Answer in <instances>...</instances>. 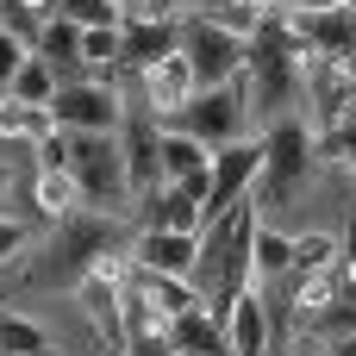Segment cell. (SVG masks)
Wrapping results in <instances>:
<instances>
[{
    "label": "cell",
    "mask_w": 356,
    "mask_h": 356,
    "mask_svg": "<svg viewBox=\"0 0 356 356\" xmlns=\"http://www.w3.org/2000/svg\"><path fill=\"white\" fill-rule=\"evenodd\" d=\"M131 282H138V288H144V294H150V300H156L169 319H175V313H188V307L200 300V294H194L181 275H156V269H138V263H131Z\"/></svg>",
    "instance_id": "obj_28"
},
{
    "label": "cell",
    "mask_w": 356,
    "mask_h": 356,
    "mask_svg": "<svg viewBox=\"0 0 356 356\" xmlns=\"http://www.w3.org/2000/svg\"><path fill=\"white\" fill-rule=\"evenodd\" d=\"M81 63H88V75L100 81V75L119 63V25H81Z\"/></svg>",
    "instance_id": "obj_30"
},
{
    "label": "cell",
    "mask_w": 356,
    "mask_h": 356,
    "mask_svg": "<svg viewBox=\"0 0 356 356\" xmlns=\"http://www.w3.org/2000/svg\"><path fill=\"white\" fill-rule=\"evenodd\" d=\"M144 225L150 232H200V194L181 188V181H163L144 200Z\"/></svg>",
    "instance_id": "obj_20"
},
{
    "label": "cell",
    "mask_w": 356,
    "mask_h": 356,
    "mask_svg": "<svg viewBox=\"0 0 356 356\" xmlns=\"http://www.w3.org/2000/svg\"><path fill=\"white\" fill-rule=\"evenodd\" d=\"M163 119H169V131H188V138L207 144V150L238 144L244 125H250V88H244V69H238L232 81H219V88H200L194 100H181V106L163 113Z\"/></svg>",
    "instance_id": "obj_4"
},
{
    "label": "cell",
    "mask_w": 356,
    "mask_h": 356,
    "mask_svg": "<svg viewBox=\"0 0 356 356\" xmlns=\"http://www.w3.org/2000/svg\"><path fill=\"white\" fill-rule=\"evenodd\" d=\"M131 225L119 219V213H69V219H56L50 225V244H44V257H31L25 269H19V294H31V288H75L100 257H119V250H131Z\"/></svg>",
    "instance_id": "obj_1"
},
{
    "label": "cell",
    "mask_w": 356,
    "mask_h": 356,
    "mask_svg": "<svg viewBox=\"0 0 356 356\" xmlns=\"http://www.w3.org/2000/svg\"><path fill=\"white\" fill-rule=\"evenodd\" d=\"M332 257H338V238L307 232V238H294V263H288V275H313V269H325Z\"/></svg>",
    "instance_id": "obj_31"
},
{
    "label": "cell",
    "mask_w": 356,
    "mask_h": 356,
    "mask_svg": "<svg viewBox=\"0 0 356 356\" xmlns=\"http://www.w3.org/2000/svg\"><path fill=\"white\" fill-rule=\"evenodd\" d=\"M69 138V175L81 188V200H94V213H119L131 200V181H125V150H119V131H63Z\"/></svg>",
    "instance_id": "obj_6"
},
{
    "label": "cell",
    "mask_w": 356,
    "mask_h": 356,
    "mask_svg": "<svg viewBox=\"0 0 356 356\" xmlns=\"http://www.w3.org/2000/svg\"><path fill=\"white\" fill-rule=\"evenodd\" d=\"M175 13H188V0H131L125 6V19H175Z\"/></svg>",
    "instance_id": "obj_35"
},
{
    "label": "cell",
    "mask_w": 356,
    "mask_h": 356,
    "mask_svg": "<svg viewBox=\"0 0 356 356\" xmlns=\"http://www.w3.org/2000/svg\"><path fill=\"white\" fill-rule=\"evenodd\" d=\"M50 131H56L50 106H31V100L0 94V144H44Z\"/></svg>",
    "instance_id": "obj_22"
},
{
    "label": "cell",
    "mask_w": 356,
    "mask_h": 356,
    "mask_svg": "<svg viewBox=\"0 0 356 356\" xmlns=\"http://www.w3.org/2000/svg\"><path fill=\"white\" fill-rule=\"evenodd\" d=\"M169 344L175 356H232V325L207 313V300H194L188 313L169 319Z\"/></svg>",
    "instance_id": "obj_16"
},
{
    "label": "cell",
    "mask_w": 356,
    "mask_h": 356,
    "mask_svg": "<svg viewBox=\"0 0 356 356\" xmlns=\"http://www.w3.org/2000/svg\"><path fill=\"white\" fill-rule=\"evenodd\" d=\"M175 50H181V19H125L113 69H150V63H163Z\"/></svg>",
    "instance_id": "obj_13"
},
{
    "label": "cell",
    "mask_w": 356,
    "mask_h": 356,
    "mask_svg": "<svg viewBox=\"0 0 356 356\" xmlns=\"http://www.w3.org/2000/svg\"><path fill=\"white\" fill-rule=\"evenodd\" d=\"M250 238H257V200H250V194H244L225 219L200 225V250H194L188 288L207 300V313H213V319H232V300H238L244 288H257Z\"/></svg>",
    "instance_id": "obj_2"
},
{
    "label": "cell",
    "mask_w": 356,
    "mask_h": 356,
    "mask_svg": "<svg viewBox=\"0 0 356 356\" xmlns=\"http://www.w3.org/2000/svg\"><path fill=\"white\" fill-rule=\"evenodd\" d=\"M56 13H63L69 25H125L119 0H56Z\"/></svg>",
    "instance_id": "obj_33"
},
{
    "label": "cell",
    "mask_w": 356,
    "mask_h": 356,
    "mask_svg": "<svg viewBox=\"0 0 356 356\" xmlns=\"http://www.w3.org/2000/svg\"><path fill=\"white\" fill-rule=\"evenodd\" d=\"M244 88H250V106L275 125L288 119V106L307 94V44L294 38L288 13H263V25L244 38Z\"/></svg>",
    "instance_id": "obj_3"
},
{
    "label": "cell",
    "mask_w": 356,
    "mask_h": 356,
    "mask_svg": "<svg viewBox=\"0 0 356 356\" xmlns=\"http://www.w3.org/2000/svg\"><path fill=\"white\" fill-rule=\"evenodd\" d=\"M232 356H269V319H263V294L257 288H244L238 300H232Z\"/></svg>",
    "instance_id": "obj_21"
},
{
    "label": "cell",
    "mask_w": 356,
    "mask_h": 356,
    "mask_svg": "<svg viewBox=\"0 0 356 356\" xmlns=\"http://www.w3.org/2000/svg\"><path fill=\"white\" fill-rule=\"evenodd\" d=\"M319 356H325V350H319Z\"/></svg>",
    "instance_id": "obj_42"
},
{
    "label": "cell",
    "mask_w": 356,
    "mask_h": 356,
    "mask_svg": "<svg viewBox=\"0 0 356 356\" xmlns=\"http://www.w3.org/2000/svg\"><path fill=\"white\" fill-rule=\"evenodd\" d=\"M31 56H44V63L56 69V88H63V81H94V75H88V63H81V25H69L63 13L38 31Z\"/></svg>",
    "instance_id": "obj_17"
},
{
    "label": "cell",
    "mask_w": 356,
    "mask_h": 356,
    "mask_svg": "<svg viewBox=\"0 0 356 356\" xmlns=\"http://www.w3.org/2000/svg\"><path fill=\"white\" fill-rule=\"evenodd\" d=\"M50 119L63 131H119L125 119V100L113 81H63L50 94Z\"/></svg>",
    "instance_id": "obj_9"
},
{
    "label": "cell",
    "mask_w": 356,
    "mask_h": 356,
    "mask_svg": "<svg viewBox=\"0 0 356 356\" xmlns=\"http://www.w3.org/2000/svg\"><path fill=\"white\" fill-rule=\"evenodd\" d=\"M75 200H81V188H75V175H69V169H38V181H31V207H38V219H44V225L69 219V213H75Z\"/></svg>",
    "instance_id": "obj_23"
},
{
    "label": "cell",
    "mask_w": 356,
    "mask_h": 356,
    "mask_svg": "<svg viewBox=\"0 0 356 356\" xmlns=\"http://www.w3.org/2000/svg\"><path fill=\"white\" fill-rule=\"evenodd\" d=\"M138 88H144V100H150V113H175L181 100H194L200 88H194V69H188V56L175 50V56H163V63H150V69H138Z\"/></svg>",
    "instance_id": "obj_18"
},
{
    "label": "cell",
    "mask_w": 356,
    "mask_h": 356,
    "mask_svg": "<svg viewBox=\"0 0 356 356\" xmlns=\"http://www.w3.org/2000/svg\"><path fill=\"white\" fill-rule=\"evenodd\" d=\"M6 94H13V100H31V106H50V94H56V69H50L44 56H25Z\"/></svg>",
    "instance_id": "obj_29"
},
{
    "label": "cell",
    "mask_w": 356,
    "mask_h": 356,
    "mask_svg": "<svg viewBox=\"0 0 356 356\" xmlns=\"http://www.w3.org/2000/svg\"><path fill=\"white\" fill-rule=\"evenodd\" d=\"M300 332H313V338H344V332H356V219H350V238L332 257V300Z\"/></svg>",
    "instance_id": "obj_11"
},
{
    "label": "cell",
    "mask_w": 356,
    "mask_h": 356,
    "mask_svg": "<svg viewBox=\"0 0 356 356\" xmlns=\"http://www.w3.org/2000/svg\"><path fill=\"white\" fill-rule=\"evenodd\" d=\"M181 56L194 69V88H219V81H232L244 69V38L200 19V13H181Z\"/></svg>",
    "instance_id": "obj_8"
},
{
    "label": "cell",
    "mask_w": 356,
    "mask_h": 356,
    "mask_svg": "<svg viewBox=\"0 0 356 356\" xmlns=\"http://www.w3.org/2000/svg\"><path fill=\"white\" fill-rule=\"evenodd\" d=\"M125 275H131V250H119V257H100L69 294L81 300V313L94 319V332H100V344L106 356L125 350Z\"/></svg>",
    "instance_id": "obj_7"
},
{
    "label": "cell",
    "mask_w": 356,
    "mask_h": 356,
    "mask_svg": "<svg viewBox=\"0 0 356 356\" xmlns=\"http://www.w3.org/2000/svg\"><path fill=\"white\" fill-rule=\"evenodd\" d=\"M294 38L307 50H325V56H356V0L344 6H319V13H288Z\"/></svg>",
    "instance_id": "obj_14"
},
{
    "label": "cell",
    "mask_w": 356,
    "mask_h": 356,
    "mask_svg": "<svg viewBox=\"0 0 356 356\" xmlns=\"http://www.w3.org/2000/svg\"><path fill=\"white\" fill-rule=\"evenodd\" d=\"M325 356H356V332H344V338H325Z\"/></svg>",
    "instance_id": "obj_39"
},
{
    "label": "cell",
    "mask_w": 356,
    "mask_h": 356,
    "mask_svg": "<svg viewBox=\"0 0 356 356\" xmlns=\"http://www.w3.org/2000/svg\"><path fill=\"white\" fill-rule=\"evenodd\" d=\"M275 13H319V6H344V0H263Z\"/></svg>",
    "instance_id": "obj_38"
},
{
    "label": "cell",
    "mask_w": 356,
    "mask_h": 356,
    "mask_svg": "<svg viewBox=\"0 0 356 356\" xmlns=\"http://www.w3.org/2000/svg\"><path fill=\"white\" fill-rule=\"evenodd\" d=\"M119 356H175V344H169V332H150V338H131Z\"/></svg>",
    "instance_id": "obj_36"
},
{
    "label": "cell",
    "mask_w": 356,
    "mask_h": 356,
    "mask_svg": "<svg viewBox=\"0 0 356 356\" xmlns=\"http://www.w3.org/2000/svg\"><path fill=\"white\" fill-rule=\"evenodd\" d=\"M194 250H200V232H138L131 238V263L138 269H156V275H181L188 282V269H194Z\"/></svg>",
    "instance_id": "obj_15"
},
{
    "label": "cell",
    "mask_w": 356,
    "mask_h": 356,
    "mask_svg": "<svg viewBox=\"0 0 356 356\" xmlns=\"http://www.w3.org/2000/svg\"><path fill=\"white\" fill-rule=\"evenodd\" d=\"M163 181H181L207 200V181H213V156L207 144H194L188 131H163Z\"/></svg>",
    "instance_id": "obj_19"
},
{
    "label": "cell",
    "mask_w": 356,
    "mask_h": 356,
    "mask_svg": "<svg viewBox=\"0 0 356 356\" xmlns=\"http://www.w3.org/2000/svg\"><path fill=\"white\" fill-rule=\"evenodd\" d=\"M50 332L38 319H19V313H0V356H50Z\"/></svg>",
    "instance_id": "obj_27"
},
{
    "label": "cell",
    "mask_w": 356,
    "mask_h": 356,
    "mask_svg": "<svg viewBox=\"0 0 356 356\" xmlns=\"http://www.w3.org/2000/svg\"><path fill=\"white\" fill-rule=\"evenodd\" d=\"M19 250H25V225L19 219H0V263H13Z\"/></svg>",
    "instance_id": "obj_37"
},
{
    "label": "cell",
    "mask_w": 356,
    "mask_h": 356,
    "mask_svg": "<svg viewBox=\"0 0 356 356\" xmlns=\"http://www.w3.org/2000/svg\"><path fill=\"white\" fill-rule=\"evenodd\" d=\"M0 188H6V169H0Z\"/></svg>",
    "instance_id": "obj_41"
},
{
    "label": "cell",
    "mask_w": 356,
    "mask_h": 356,
    "mask_svg": "<svg viewBox=\"0 0 356 356\" xmlns=\"http://www.w3.org/2000/svg\"><path fill=\"white\" fill-rule=\"evenodd\" d=\"M188 13L213 19V25H225V31H238V38H250L269 6H263V0H188Z\"/></svg>",
    "instance_id": "obj_24"
},
{
    "label": "cell",
    "mask_w": 356,
    "mask_h": 356,
    "mask_svg": "<svg viewBox=\"0 0 356 356\" xmlns=\"http://www.w3.org/2000/svg\"><path fill=\"white\" fill-rule=\"evenodd\" d=\"M313 131L300 125V119H275L269 131H263V169H257V207H294V194L307 188V175H313Z\"/></svg>",
    "instance_id": "obj_5"
},
{
    "label": "cell",
    "mask_w": 356,
    "mask_h": 356,
    "mask_svg": "<svg viewBox=\"0 0 356 356\" xmlns=\"http://www.w3.org/2000/svg\"><path fill=\"white\" fill-rule=\"evenodd\" d=\"M307 94L319 106V125H338L356 100V56H325V50H307Z\"/></svg>",
    "instance_id": "obj_12"
},
{
    "label": "cell",
    "mask_w": 356,
    "mask_h": 356,
    "mask_svg": "<svg viewBox=\"0 0 356 356\" xmlns=\"http://www.w3.org/2000/svg\"><path fill=\"white\" fill-rule=\"evenodd\" d=\"M288 263H294V238H282V232H269V225L257 219V238H250V269H257V282L288 275Z\"/></svg>",
    "instance_id": "obj_26"
},
{
    "label": "cell",
    "mask_w": 356,
    "mask_h": 356,
    "mask_svg": "<svg viewBox=\"0 0 356 356\" xmlns=\"http://www.w3.org/2000/svg\"><path fill=\"white\" fill-rule=\"evenodd\" d=\"M313 156H332V163H350L356 156V113H344L338 125H325L313 138Z\"/></svg>",
    "instance_id": "obj_32"
},
{
    "label": "cell",
    "mask_w": 356,
    "mask_h": 356,
    "mask_svg": "<svg viewBox=\"0 0 356 356\" xmlns=\"http://www.w3.org/2000/svg\"><path fill=\"white\" fill-rule=\"evenodd\" d=\"M257 169H263V138L257 144H219L213 150V181H207V200H200V225H213V219H225L244 194H250V181H257Z\"/></svg>",
    "instance_id": "obj_10"
},
{
    "label": "cell",
    "mask_w": 356,
    "mask_h": 356,
    "mask_svg": "<svg viewBox=\"0 0 356 356\" xmlns=\"http://www.w3.org/2000/svg\"><path fill=\"white\" fill-rule=\"evenodd\" d=\"M56 19V0H0V31H13L25 50L38 44V31Z\"/></svg>",
    "instance_id": "obj_25"
},
{
    "label": "cell",
    "mask_w": 356,
    "mask_h": 356,
    "mask_svg": "<svg viewBox=\"0 0 356 356\" xmlns=\"http://www.w3.org/2000/svg\"><path fill=\"white\" fill-rule=\"evenodd\" d=\"M344 169H350V181H356V156H350V163H344Z\"/></svg>",
    "instance_id": "obj_40"
},
{
    "label": "cell",
    "mask_w": 356,
    "mask_h": 356,
    "mask_svg": "<svg viewBox=\"0 0 356 356\" xmlns=\"http://www.w3.org/2000/svg\"><path fill=\"white\" fill-rule=\"evenodd\" d=\"M25 56H31V50H25L13 31H0V94L13 88V75H19V63H25Z\"/></svg>",
    "instance_id": "obj_34"
}]
</instances>
